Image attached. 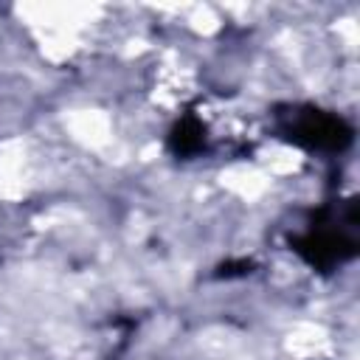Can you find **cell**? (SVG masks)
I'll return each mask as SVG.
<instances>
[{
	"label": "cell",
	"mask_w": 360,
	"mask_h": 360,
	"mask_svg": "<svg viewBox=\"0 0 360 360\" xmlns=\"http://www.w3.org/2000/svg\"><path fill=\"white\" fill-rule=\"evenodd\" d=\"M276 127L281 138L309 152H343L354 138L352 127L340 115L312 104L284 107L276 115Z\"/></svg>",
	"instance_id": "obj_2"
},
{
	"label": "cell",
	"mask_w": 360,
	"mask_h": 360,
	"mask_svg": "<svg viewBox=\"0 0 360 360\" xmlns=\"http://www.w3.org/2000/svg\"><path fill=\"white\" fill-rule=\"evenodd\" d=\"M205 143H208V135H205V124L197 118V115H183L174 127H172V135H169V149L180 158H191V155H200L205 152Z\"/></svg>",
	"instance_id": "obj_3"
},
{
	"label": "cell",
	"mask_w": 360,
	"mask_h": 360,
	"mask_svg": "<svg viewBox=\"0 0 360 360\" xmlns=\"http://www.w3.org/2000/svg\"><path fill=\"white\" fill-rule=\"evenodd\" d=\"M292 250L318 270H332L357 253V202L346 200L315 211L312 222L290 239Z\"/></svg>",
	"instance_id": "obj_1"
}]
</instances>
